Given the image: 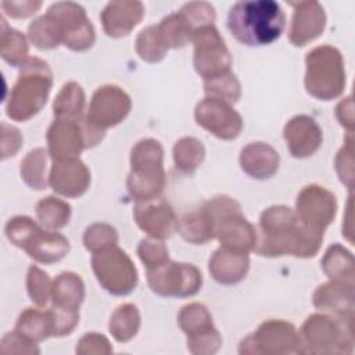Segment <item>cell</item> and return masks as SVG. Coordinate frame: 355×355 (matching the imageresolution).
<instances>
[{
    "label": "cell",
    "instance_id": "1",
    "mask_svg": "<svg viewBox=\"0 0 355 355\" xmlns=\"http://www.w3.org/2000/svg\"><path fill=\"white\" fill-rule=\"evenodd\" d=\"M323 234L304 225L290 207L272 205L259 216L254 251L268 258L283 255L313 258L320 250Z\"/></svg>",
    "mask_w": 355,
    "mask_h": 355
},
{
    "label": "cell",
    "instance_id": "2",
    "mask_svg": "<svg viewBox=\"0 0 355 355\" xmlns=\"http://www.w3.org/2000/svg\"><path fill=\"white\" fill-rule=\"evenodd\" d=\"M286 26V14L273 0L234 3L227 12V29L244 46L259 47L273 43Z\"/></svg>",
    "mask_w": 355,
    "mask_h": 355
},
{
    "label": "cell",
    "instance_id": "3",
    "mask_svg": "<svg viewBox=\"0 0 355 355\" xmlns=\"http://www.w3.org/2000/svg\"><path fill=\"white\" fill-rule=\"evenodd\" d=\"M53 87L50 65L37 57H29L19 68L18 78L10 92L6 114L15 122H25L46 105Z\"/></svg>",
    "mask_w": 355,
    "mask_h": 355
},
{
    "label": "cell",
    "instance_id": "4",
    "mask_svg": "<svg viewBox=\"0 0 355 355\" xmlns=\"http://www.w3.org/2000/svg\"><path fill=\"white\" fill-rule=\"evenodd\" d=\"M166 184L164 148L155 139L139 140L130 151V172L126 179L129 196L137 202L159 198Z\"/></svg>",
    "mask_w": 355,
    "mask_h": 355
},
{
    "label": "cell",
    "instance_id": "5",
    "mask_svg": "<svg viewBox=\"0 0 355 355\" xmlns=\"http://www.w3.org/2000/svg\"><path fill=\"white\" fill-rule=\"evenodd\" d=\"M298 337L300 354L349 355L354 352V323L323 312L309 315L298 330Z\"/></svg>",
    "mask_w": 355,
    "mask_h": 355
},
{
    "label": "cell",
    "instance_id": "6",
    "mask_svg": "<svg viewBox=\"0 0 355 355\" xmlns=\"http://www.w3.org/2000/svg\"><path fill=\"white\" fill-rule=\"evenodd\" d=\"M215 225V239L220 247L248 254L255 250L257 230L243 216L241 205L226 194H218L201 204Z\"/></svg>",
    "mask_w": 355,
    "mask_h": 355
},
{
    "label": "cell",
    "instance_id": "7",
    "mask_svg": "<svg viewBox=\"0 0 355 355\" xmlns=\"http://www.w3.org/2000/svg\"><path fill=\"white\" fill-rule=\"evenodd\" d=\"M304 86L309 96L329 101L343 94L345 87V68L340 50L330 44H322L309 50L305 55Z\"/></svg>",
    "mask_w": 355,
    "mask_h": 355
},
{
    "label": "cell",
    "instance_id": "8",
    "mask_svg": "<svg viewBox=\"0 0 355 355\" xmlns=\"http://www.w3.org/2000/svg\"><path fill=\"white\" fill-rule=\"evenodd\" d=\"M92 269L100 286L116 297L130 294L139 282L133 261L118 245L93 252Z\"/></svg>",
    "mask_w": 355,
    "mask_h": 355
},
{
    "label": "cell",
    "instance_id": "9",
    "mask_svg": "<svg viewBox=\"0 0 355 355\" xmlns=\"http://www.w3.org/2000/svg\"><path fill=\"white\" fill-rule=\"evenodd\" d=\"M241 355L300 354V337L295 326L283 319L263 320L258 329L239 344Z\"/></svg>",
    "mask_w": 355,
    "mask_h": 355
},
{
    "label": "cell",
    "instance_id": "10",
    "mask_svg": "<svg viewBox=\"0 0 355 355\" xmlns=\"http://www.w3.org/2000/svg\"><path fill=\"white\" fill-rule=\"evenodd\" d=\"M46 15L53 21L61 43L69 50L85 51L94 44V28L80 4L57 1L49 7Z\"/></svg>",
    "mask_w": 355,
    "mask_h": 355
},
{
    "label": "cell",
    "instance_id": "11",
    "mask_svg": "<svg viewBox=\"0 0 355 355\" xmlns=\"http://www.w3.org/2000/svg\"><path fill=\"white\" fill-rule=\"evenodd\" d=\"M147 284L157 295L187 298L201 290L202 275L193 263L169 259L157 268L147 269Z\"/></svg>",
    "mask_w": 355,
    "mask_h": 355
},
{
    "label": "cell",
    "instance_id": "12",
    "mask_svg": "<svg viewBox=\"0 0 355 355\" xmlns=\"http://www.w3.org/2000/svg\"><path fill=\"white\" fill-rule=\"evenodd\" d=\"M178 324L186 334L189 352L193 355H212L222 347V336L215 329L208 308L200 302H190L180 308Z\"/></svg>",
    "mask_w": 355,
    "mask_h": 355
},
{
    "label": "cell",
    "instance_id": "13",
    "mask_svg": "<svg viewBox=\"0 0 355 355\" xmlns=\"http://www.w3.org/2000/svg\"><path fill=\"white\" fill-rule=\"evenodd\" d=\"M191 43L194 44V69L204 80L230 71L232 55L215 25L197 29Z\"/></svg>",
    "mask_w": 355,
    "mask_h": 355
},
{
    "label": "cell",
    "instance_id": "14",
    "mask_svg": "<svg viewBox=\"0 0 355 355\" xmlns=\"http://www.w3.org/2000/svg\"><path fill=\"white\" fill-rule=\"evenodd\" d=\"M130 108V96L123 89L116 85H103L94 90L85 115L92 125L107 130L119 125L129 115Z\"/></svg>",
    "mask_w": 355,
    "mask_h": 355
},
{
    "label": "cell",
    "instance_id": "15",
    "mask_svg": "<svg viewBox=\"0 0 355 355\" xmlns=\"http://www.w3.org/2000/svg\"><path fill=\"white\" fill-rule=\"evenodd\" d=\"M337 212L336 196L323 186L308 184L301 189L295 200V214L308 227L324 233Z\"/></svg>",
    "mask_w": 355,
    "mask_h": 355
},
{
    "label": "cell",
    "instance_id": "16",
    "mask_svg": "<svg viewBox=\"0 0 355 355\" xmlns=\"http://www.w3.org/2000/svg\"><path fill=\"white\" fill-rule=\"evenodd\" d=\"M194 119L198 126L220 140H233L243 130V118L232 104L212 97L197 103Z\"/></svg>",
    "mask_w": 355,
    "mask_h": 355
},
{
    "label": "cell",
    "instance_id": "17",
    "mask_svg": "<svg viewBox=\"0 0 355 355\" xmlns=\"http://www.w3.org/2000/svg\"><path fill=\"white\" fill-rule=\"evenodd\" d=\"M83 116L78 119L55 118L47 129V151L51 159L78 157L87 147Z\"/></svg>",
    "mask_w": 355,
    "mask_h": 355
},
{
    "label": "cell",
    "instance_id": "18",
    "mask_svg": "<svg viewBox=\"0 0 355 355\" xmlns=\"http://www.w3.org/2000/svg\"><path fill=\"white\" fill-rule=\"evenodd\" d=\"M49 186L62 197H80L90 186V171L79 157L53 159Z\"/></svg>",
    "mask_w": 355,
    "mask_h": 355
},
{
    "label": "cell",
    "instance_id": "19",
    "mask_svg": "<svg viewBox=\"0 0 355 355\" xmlns=\"http://www.w3.org/2000/svg\"><path fill=\"white\" fill-rule=\"evenodd\" d=\"M133 218L140 230L158 240L169 239L179 225L173 208L162 198L137 202L133 209Z\"/></svg>",
    "mask_w": 355,
    "mask_h": 355
},
{
    "label": "cell",
    "instance_id": "20",
    "mask_svg": "<svg viewBox=\"0 0 355 355\" xmlns=\"http://www.w3.org/2000/svg\"><path fill=\"white\" fill-rule=\"evenodd\" d=\"M283 137L288 153L294 158L313 155L323 141L320 126L312 116L305 114L295 115L287 121L283 129Z\"/></svg>",
    "mask_w": 355,
    "mask_h": 355
},
{
    "label": "cell",
    "instance_id": "21",
    "mask_svg": "<svg viewBox=\"0 0 355 355\" xmlns=\"http://www.w3.org/2000/svg\"><path fill=\"white\" fill-rule=\"evenodd\" d=\"M294 12L288 29V40L301 47L319 37L326 28V14L318 1L294 3Z\"/></svg>",
    "mask_w": 355,
    "mask_h": 355
},
{
    "label": "cell",
    "instance_id": "22",
    "mask_svg": "<svg viewBox=\"0 0 355 355\" xmlns=\"http://www.w3.org/2000/svg\"><path fill=\"white\" fill-rule=\"evenodd\" d=\"M354 288L333 282L322 283L316 287L312 295L313 306L327 315H331L343 322L354 323Z\"/></svg>",
    "mask_w": 355,
    "mask_h": 355
},
{
    "label": "cell",
    "instance_id": "23",
    "mask_svg": "<svg viewBox=\"0 0 355 355\" xmlns=\"http://www.w3.org/2000/svg\"><path fill=\"white\" fill-rule=\"evenodd\" d=\"M143 17L144 6L136 0L110 1L100 14L103 31L114 39L129 35Z\"/></svg>",
    "mask_w": 355,
    "mask_h": 355
},
{
    "label": "cell",
    "instance_id": "24",
    "mask_svg": "<svg viewBox=\"0 0 355 355\" xmlns=\"http://www.w3.org/2000/svg\"><path fill=\"white\" fill-rule=\"evenodd\" d=\"M244 173L257 180L270 179L279 169L280 155L268 143L252 141L244 146L239 157Z\"/></svg>",
    "mask_w": 355,
    "mask_h": 355
},
{
    "label": "cell",
    "instance_id": "25",
    "mask_svg": "<svg viewBox=\"0 0 355 355\" xmlns=\"http://www.w3.org/2000/svg\"><path fill=\"white\" fill-rule=\"evenodd\" d=\"M250 258L248 254L232 251L219 247L214 251L208 262V270L211 277L225 286L240 283L248 273Z\"/></svg>",
    "mask_w": 355,
    "mask_h": 355
},
{
    "label": "cell",
    "instance_id": "26",
    "mask_svg": "<svg viewBox=\"0 0 355 355\" xmlns=\"http://www.w3.org/2000/svg\"><path fill=\"white\" fill-rule=\"evenodd\" d=\"M39 263H55L69 252V241L57 230L39 226L22 248Z\"/></svg>",
    "mask_w": 355,
    "mask_h": 355
},
{
    "label": "cell",
    "instance_id": "27",
    "mask_svg": "<svg viewBox=\"0 0 355 355\" xmlns=\"http://www.w3.org/2000/svg\"><path fill=\"white\" fill-rule=\"evenodd\" d=\"M320 265L322 270L330 282L348 287H355L354 255L340 243H334L326 250Z\"/></svg>",
    "mask_w": 355,
    "mask_h": 355
},
{
    "label": "cell",
    "instance_id": "28",
    "mask_svg": "<svg viewBox=\"0 0 355 355\" xmlns=\"http://www.w3.org/2000/svg\"><path fill=\"white\" fill-rule=\"evenodd\" d=\"M85 300V284L79 275L61 272L51 284V305L79 311Z\"/></svg>",
    "mask_w": 355,
    "mask_h": 355
},
{
    "label": "cell",
    "instance_id": "29",
    "mask_svg": "<svg viewBox=\"0 0 355 355\" xmlns=\"http://www.w3.org/2000/svg\"><path fill=\"white\" fill-rule=\"evenodd\" d=\"M178 232L190 244L201 245L215 239V225L207 209L198 208L184 214L178 225Z\"/></svg>",
    "mask_w": 355,
    "mask_h": 355
},
{
    "label": "cell",
    "instance_id": "30",
    "mask_svg": "<svg viewBox=\"0 0 355 355\" xmlns=\"http://www.w3.org/2000/svg\"><path fill=\"white\" fill-rule=\"evenodd\" d=\"M14 330L35 344L44 341L49 337H53V326H51V318H50L49 309L47 311H40L37 308L24 309L17 319Z\"/></svg>",
    "mask_w": 355,
    "mask_h": 355
},
{
    "label": "cell",
    "instance_id": "31",
    "mask_svg": "<svg viewBox=\"0 0 355 355\" xmlns=\"http://www.w3.org/2000/svg\"><path fill=\"white\" fill-rule=\"evenodd\" d=\"M86 105V94L83 87L71 80L67 82L53 101L54 118H68L78 119L83 116Z\"/></svg>",
    "mask_w": 355,
    "mask_h": 355
},
{
    "label": "cell",
    "instance_id": "32",
    "mask_svg": "<svg viewBox=\"0 0 355 355\" xmlns=\"http://www.w3.org/2000/svg\"><path fill=\"white\" fill-rule=\"evenodd\" d=\"M49 151L43 147L31 150L21 161L19 173L24 183L33 190H44L49 186L47 161Z\"/></svg>",
    "mask_w": 355,
    "mask_h": 355
},
{
    "label": "cell",
    "instance_id": "33",
    "mask_svg": "<svg viewBox=\"0 0 355 355\" xmlns=\"http://www.w3.org/2000/svg\"><path fill=\"white\" fill-rule=\"evenodd\" d=\"M140 323L141 318L139 308L132 302H126L112 312L108 322V330L118 343H128L139 333Z\"/></svg>",
    "mask_w": 355,
    "mask_h": 355
},
{
    "label": "cell",
    "instance_id": "34",
    "mask_svg": "<svg viewBox=\"0 0 355 355\" xmlns=\"http://www.w3.org/2000/svg\"><path fill=\"white\" fill-rule=\"evenodd\" d=\"M35 212L42 227L47 230H58L68 225L72 208L67 201L54 196H47L36 204Z\"/></svg>",
    "mask_w": 355,
    "mask_h": 355
},
{
    "label": "cell",
    "instance_id": "35",
    "mask_svg": "<svg viewBox=\"0 0 355 355\" xmlns=\"http://www.w3.org/2000/svg\"><path fill=\"white\" fill-rule=\"evenodd\" d=\"M0 54L7 64L15 68H21L29 58V47L26 37L19 31L10 28L4 18H1Z\"/></svg>",
    "mask_w": 355,
    "mask_h": 355
},
{
    "label": "cell",
    "instance_id": "36",
    "mask_svg": "<svg viewBox=\"0 0 355 355\" xmlns=\"http://www.w3.org/2000/svg\"><path fill=\"white\" fill-rule=\"evenodd\" d=\"M157 29L168 50L184 47L194 35V29L179 11L162 18Z\"/></svg>",
    "mask_w": 355,
    "mask_h": 355
},
{
    "label": "cell",
    "instance_id": "37",
    "mask_svg": "<svg viewBox=\"0 0 355 355\" xmlns=\"http://www.w3.org/2000/svg\"><path fill=\"white\" fill-rule=\"evenodd\" d=\"M172 154L175 168L184 175H190L202 164L205 158V148L198 139L184 136L175 143Z\"/></svg>",
    "mask_w": 355,
    "mask_h": 355
},
{
    "label": "cell",
    "instance_id": "38",
    "mask_svg": "<svg viewBox=\"0 0 355 355\" xmlns=\"http://www.w3.org/2000/svg\"><path fill=\"white\" fill-rule=\"evenodd\" d=\"M204 92L207 97L234 104L241 96V85L237 76L232 71H227L211 79H205Z\"/></svg>",
    "mask_w": 355,
    "mask_h": 355
},
{
    "label": "cell",
    "instance_id": "39",
    "mask_svg": "<svg viewBox=\"0 0 355 355\" xmlns=\"http://www.w3.org/2000/svg\"><path fill=\"white\" fill-rule=\"evenodd\" d=\"M136 53L143 61L150 64L159 62L165 58L168 47L162 42L157 25H150L139 32L136 37Z\"/></svg>",
    "mask_w": 355,
    "mask_h": 355
},
{
    "label": "cell",
    "instance_id": "40",
    "mask_svg": "<svg viewBox=\"0 0 355 355\" xmlns=\"http://www.w3.org/2000/svg\"><path fill=\"white\" fill-rule=\"evenodd\" d=\"M28 37L40 50H51L61 44L60 35L53 21L44 14L33 19L28 26Z\"/></svg>",
    "mask_w": 355,
    "mask_h": 355
},
{
    "label": "cell",
    "instance_id": "41",
    "mask_svg": "<svg viewBox=\"0 0 355 355\" xmlns=\"http://www.w3.org/2000/svg\"><path fill=\"white\" fill-rule=\"evenodd\" d=\"M118 244V232L114 226L97 222L86 227L83 233V245L90 252H98Z\"/></svg>",
    "mask_w": 355,
    "mask_h": 355
},
{
    "label": "cell",
    "instance_id": "42",
    "mask_svg": "<svg viewBox=\"0 0 355 355\" xmlns=\"http://www.w3.org/2000/svg\"><path fill=\"white\" fill-rule=\"evenodd\" d=\"M51 284L49 275L36 265H31L26 273V291L31 301L37 306H44L51 300Z\"/></svg>",
    "mask_w": 355,
    "mask_h": 355
},
{
    "label": "cell",
    "instance_id": "43",
    "mask_svg": "<svg viewBox=\"0 0 355 355\" xmlns=\"http://www.w3.org/2000/svg\"><path fill=\"white\" fill-rule=\"evenodd\" d=\"M40 225H37L32 218L25 216V215H17L7 220V223L4 226V233H6L7 240L12 245L22 250L24 245L31 239V236L33 234V232Z\"/></svg>",
    "mask_w": 355,
    "mask_h": 355
},
{
    "label": "cell",
    "instance_id": "44",
    "mask_svg": "<svg viewBox=\"0 0 355 355\" xmlns=\"http://www.w3.org/2000/svg\"><path fill=\"white\" fill-rule=\"evenodd\" d=\"M137 255L146 269L157 268L169 261V251L162 240L147 237L140 240L137 245Z\"/></svg>",
    "mask_w": 355,
    "mask_h": 355
},
{
    "label": "cell",
    "instance_id": "45",
    "mask_svg": "<svg viewBox=\"0 0 355 355\" xmlns=\"http://www.w3.org/2000/svg\"><path fill=\"white\" fill-rule=\"evenodd\" d=\"M179 12L187 19L194 32L202 26L215 25V8L211 3L207 1H190L186 3Z\"/></svg>",
    "mask_w": 355,
    "mask_h": 355
},
{
    "label": "cell",
    "instance_id": "46",
    "mask_svg": "<svg viewBox=\"0 0 355 355\" xmlns=\"http://www.w3.org/2000/svg\"><path fill=\"white\" fill-rule=\"evenodd\" d=\"M352 144H354L352 133H347L344 146L340 148L334 159L336 172L341 183L345 184L349 191H352V186H354V146Z\"/></svg>",
    "mask_w": 355,
    "mask_h": 355
},
{
    "label": "cell",
    "instance_id": "47",
    "mask_svg": "<svg viewBox=\"0 0 355 355\" xmlns=\"http://www.w3.org/2000/svg\"><path fill=\"white\" fill-rule=\"evenodd\" d=\"M49 312L51 318L53 337H64L71 334L79 323V311L51 305L49 308Z\"/></svg>",
    "mask_w": 355,
    "mask_h": 355
},
{
    "label": "cell",
    "instance_id": "48",
    "mask_svg": "<svg viewBox=\"0 0 355 355\" xmlns=\"http://www.w3.org/2000/svg\"><path fill=\"white\" fill-rule=\"evenodd\" d=\"M75 351L79 355H108L112 352V345L105 336L90 331L79 338Z\"/></svg>",
    "mask_w": 355,
    "mask_h": 355
},
{
    "label": "cell",
    "instance_id": "49",
    "mask_svg": "<svg viewBox=\"0 0 355 355\" xmlns=\"http://www.w3.org/2000/svg\"><path fill=\"white\" fill-rule=\"evenodd\" d=\"M1 354H39L40 349L37 344L29 341L15 330L8 331L3 336L0 341Z\"/></svg>",
    "mask_w": 355,
    "mask_h": 355
},
{
    "label": "cell",
    "instance_id": "50",
    "mask_svg": "<svg viewBox=\"0 0 355 355\" xmlns=\"http://www.w3.org/2000/svg\"><path fill=\"white\" fill-rule=\"evenodd\" d=\"M0 7L3 8L4 14H7L11 18L22 19L33 15L40 7L42 1L40 0H11V1H1Z\"/></svg>",
    "mask_w": 355,
    "mask_h": 355
},
{
    "label": "cell",
    "instance_id": "51",
    "mask_svg": "<svg viewBox=\"0 0 355 355\" xmlns=\"http://www.w3.org/2000/svg\"><path fill=\"white\" fill-rule=\"evenodd\" d=\"M24 137L21 132L7 123H1V158L14 157L21 148Z\"/></svg>",
    "mask_w": 355,
    "mask_h": 355
},
{
    "label": "cell",
    "instance_id": "52",
    "mask_svg": "<svg viewBox=\"0 0 355 355\" xmlns=\"http://www.w3.org/2000/svg\"><path fill=\"white\" fill-rule=\"evenodd\" d=\"M336 116L337 121L343 128L348 130V133L354 132V104H352V97L348 96L343 98L337 107H336Z\"/></svg>",
    "mask_w": 355,
    "mask_h": 355
}]
</instances>
